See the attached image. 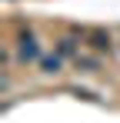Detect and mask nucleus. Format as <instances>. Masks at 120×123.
I'll list each match as a JSON object with an SVG mask.
<instances>
[{
	"instance_id": "nucleus-4",
	"label": "nucleus",
	"mask_w": 120,
	"mask_h": 123,
	"mask_svg": "<svg viewBox=\"0 0 120 123\" xmlns=\"http://www.w3.org/2000/svg\"><path fill=\"white\" fill-rule=\"evenodd\" d=\"M60 70H63V57H60V53H43V57H40V73L57 77Z\"/></svg>"
},
{
	"instance_id": "nucleus-1",
	"label": "nucleus",
	"mask_w": 120,
	"mask_h": 123,
	"mask_svg": "<svg viewBox=\"0 0 120 123\" xmlns=\"http://www.w3.org/2000/svg\"><path fill=\"white\" fill-rule=\"evenodd\" d=\"M40 43L37 37L30 33V27H20V33H17V60L20 63H40Z\"/></svg>"
},
{
	"instance_id": "nucleus-5",
	"label": "nucleus",
	"mask_w": 120,
	"mask_h": 123,
	"mask_svg": "<svg viewBox=\"0 0 120 123\" xmlns=\"http://www.w3.org/2000/svg\"><path fill=\"white\" fill-rule=\"evenodd\" d=\"M73 67H77L80 73H97L100 60H97V57H80V53H77V57H73Z\"/></svg>"
},
{
	"instance_id": "nucleus-2",
	"label": "nucleus",
	"mask_w": 120,
	"mask_h": 123,
	"mask_svg": "<svg viewBox=\"0 0 120 123\" xmlns=\"http://www.w3.org/2000/svg\"><path fill=\"white\" fill-rule=\"evenodd\" d=\"M87 43H90V50H97V53H110V33L100 30V27L87 33Z\"/></svg>"
},
{
	"instance_id": "nucleus-3",
	"label": "nucleus",
	"mask_w": 120,
	"mask_h": 123,
	"mask_svg": "<svg viewBox=\"0 0 120 123\" xmlns=\"http://www.w3.org/2000/svg\"><path fill=\"white\" fill-rule=\"evenodd\" d=\"M57 53L63 57V60H73V57L80 53V37H73V33H70V37H60L57 40Z\"/></svg>"
}]
</instances>
